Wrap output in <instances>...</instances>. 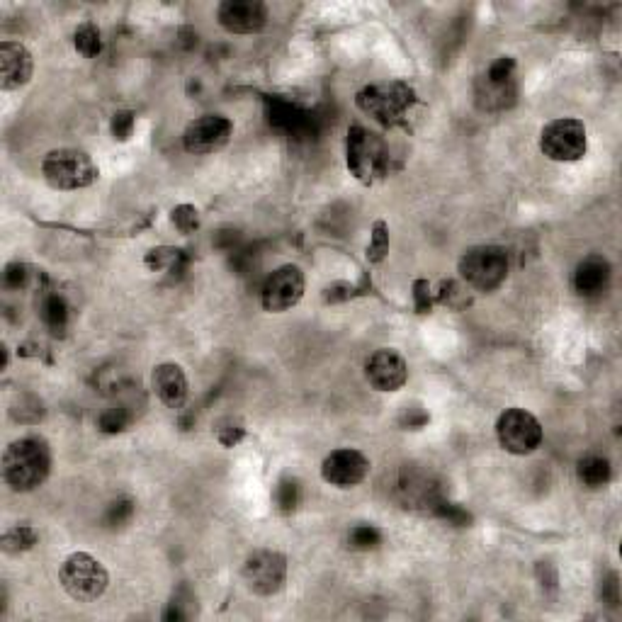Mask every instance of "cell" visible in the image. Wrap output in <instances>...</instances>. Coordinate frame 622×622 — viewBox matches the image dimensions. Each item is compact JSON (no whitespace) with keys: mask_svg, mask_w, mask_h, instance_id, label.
Listing matches in <instances>:
<instances>
[{"mask_svg":"<svg viewBox=\"0 0 622 622\" xmlns=\"http://www.w3.org/2000/svg\"><path fill=\"white\" fill-rule=\"evenodd\" d=\"M52 472V450L39 435H25L8 445L3 455V479L18 494L35 491Z\"/></svg>","mask_w":622,"mask_h":622,"instance_id":"1","label":"cell"},{"mask_svg":"<svg viewBox=\"0 0 622 622\" xmlns=\"http://www.w3.org/2000/svg\"><path fill=\"white\" fill-rule=\"evenodd\" d=\"M59 581L73 601L93 603L105 596L107 586H110V574H107L103 562L95 559L93 554L73 552L61 564Z\"/></svg>","mask_w":622,"mask_h":622,"instance_id":"2","label":"cell"},{"mask_svg":"<svg viewBox=\"0 0 622 622\" xmlns=\"http://www.w3.org/2000/svg\"><path fill=\"white\" fill-rule=\"evenodd\" d=\"M42 175L54 190H83L98 180V166L81 149H54L44 156Z\"/></svg>","mask_w":622,"mask_h":622,"instance_id":"3","label":"cell"},{"mask_svg":"<svg viewBox=\"0 0 622 622\" xmlns=\"http://www.w3.org/2000/svg\"><path fill=\"white\" fill-rule=\"evenodd\" d=\"M588 137L586 124L574 117H559L545 124L540 132V151L550 161L557 163H574L586 156Z\"/></svg>","mask_w":622,"mask_h":622,"instance_id":"4","label":"cell"},{"mask_svg":"<svg viewBox=\"0 0 622 622\" xmlns=\"http://www.w3.org/2000/svg\"><path fill=\"white\" fill-rule=\"evenodd\" d=\"M460 275L474 290H496L508 277V253L501 246L469 248L460 258Z\"/></svg>","mask_w":622,"mask_h":622,"instance_id":"5","label":"cell"},{"mask_svg":"<svg viewBox=\"0 0 622 622\" xmlns=\"http://www.w3.org/2000/svg\"><path fill=\"white\" fill-rule=\"evenodd\" d=\"M496 438L511 455H530L542 445L540 421L525 409H506L496 421Z\"/></svg>","mask_w":622,"mask_h":622,"instance_id":"6","label":"cell"},{"mask_svg":"<svg viewBox=\"0 0 622 622\" xmlns=\"http://www.w3.org/2000/svg\"><path fill=\"white\" fill-rule=\"evenodd\" d=\"M414 103V93L404 83L392 86H367L358 93V107L382 124H397Z\"/></svg>","mask_w":622,"mask_h":622,"instance_id":"7","label":"cell"},{"mask_svg":"<svg viewBox=\"0 0 622 622\" xmlns=\"http://www.w3.org/2000/svg\"><path fill=\"white\" fill-rule=\"evenodd\" d=\"M243 581L258 596H275L287 581V559L275 550H258L243 564Z\"/></svg>","mask_w":622,"mask_h":622,"instance_id":"8","label":"cell"},{"mask_svg":"<svg viewBox=\"0 0 622 622\" xmlns=\"http://www.w3.org/2000/svg\"><path fill=\"white\" fill-rule=\"evenodd\" d=\"M304 297V273L297 265H282L273 275L265 280L260 290V304L270 314H282V311L297 307Z\"/></svg>","mask_w":622,"mask_h":622,"instance_id":"9","label":"cell"},{"mask_svg":"<svg viewBox=\"0 0 622 622\" xmlns=\"http://www.w3.org/2000/svg\"><path fill=\"white\" fill-rule=\"evenodd\" d=\"M234 134V124L224 115H202L185 127L183 146L188 154L207 156L222 151Z\"/></svg>","mask_w":622,"mask_h":622,"instance_id":"10","label":"cell"},{"mask_svg":"<svg viewBox=\"0 0 622 622\" xmlns=\"http://www.w3.org/2000/svg\"><path fill=\"white\" fill-rule=\"evenodd\" d=\"M516 95V61L501 56L477 83V100L484 110H503Z\"/></svg>","mask_w":622,"mask_h":622,"instance_id":"11","label":"cell"},{"mask_svg":"<svg viewBox=\"0 0 622 622\" xmlns=\"http://www.w3.org/2000/svg\"><path fill=\"white\" fill-rule=\"evenodd\" d=\"M346 156L348 168L353 171L355 178H358L360 183H370V180L377 175V171H380L382 146L365 127L353 124V127L348 129Z\"/></svg>","mask_w":622,"mask_h":622,"instance_id":"12","label":"cell"},{"mask_svg":"<svg viewBox=\"0 0 622 622\" xmlns=\"http://www.w3.org/2000/svg\"><path fill=\"white\" fill-rule=\"evenodd\" d=\"M367 474H370V460L355 448L333 450L321 462V477H324V482L338 486V489H350V486L363 484Z\"/></svg>","mask_w":622,"mask_h":622,"instance_id":"13","label":"cell"},{"mask_svg":"<svg viewBox=\"0 0 622 622\" xmlns=\"http://www.w3.org/2000/svg\"><path fill=\"white\" fill-rule=\"evenodd\" d=\"M365 377L377 392H399L409 380V365L397 350L380 348L367 358Z\"/></svg>","mask_w":622,"mask_h":622,"instance_id":"14","label":"cell"},{"mask_svg":"<svg viewBox=\"0 0 622 622\" xmlns=\"http://www.w3.org/2000/svg\"><path fill=\"white\" fill-rule=\"evenodd\" d=\"M217 18L231 35H256L268 25V8L260 0H224Z\"/></svg>","mask_w":622,"mask_h":622,"instance_id":"15","label":"cell"},{"mask_svg":"<svg viewBox=\"0 0 622 622\" xmlns=\"http://www.w3.org/2000/svg\"><path fill=\"white\" fill-rule=\"evenodd\" d=\"M35 71V61L27 52L25 44L20 42H3L0 44V88L18 90L27 86Z\"/></svg>","mask_w":622,"mask_h":622,"instance_id":"16","label":"cell"},{"mask_svg":"<svg viewBox=\"0 0 622 622\" xmlns=\"http://www.w3.org/2000/svg\"><path fill=\"white\" fill-rule=\"evenodd\" d=\"M151 387L156 397L168 406V409H183L188 401V377L178 363H161L151 375Z\"/></svg>","mask_w":622,"mask_h":622,"instance_id":"17","label":"cell"},{"mask_svg":"<svg viewBox=\"0 0 622 622\" xmlns=\"http://www.w3.org/2000/svg\"><path fill=\"white\" fill-rule=\"evenodd\" d=\"M610 263L603 256H588L576 265L574 290L581 297H598L608 290Z\"/></svg>","mask_w":622,"mask_h":622,"instance_id":"18","label":"cell"},{"mask_svg":"<svg viewBox=\"0 0 622 622\" xmlns=\"http://www.w3.org/2000/svg\"><path fill=\"white\" fill-rule=\"evenodd\" d=\"M576 477L579 482L588 486V489H601L610 482L613 477V467H610L608 457L603 455H586L584 460H579L576 465Z\"/></svg>","mask_w":622,"mask_h":622,"instance_id":"19","label":"cell"},{"mask_svg":"<svg viewBox=\"0 0 622 622\" xmlns=\"http://www.w3.org/2000/svg\"><path fill=\"white\" fill-rule=\"evenodd\" d=\"M39 311H42V321L47 324V329H52L54 333L64 331L71 319V307L61 294H49V297H44Z\"/></svg>","mask_w":622,"mask_h":622,"instance_id":"20","label":"cell"},{"mask_svg":"<svg viewBox=\"0 0 622 622\" xmlns=\"http://www.w3.org/2000/svg\"><path fill=\"white\" fill-rule=\"evenodd\" d=\"M39 535L32 525H13L3 533V550L8 554L30 552L37 545Z\"/></svg>","mask_w":622,"mask_h":622,"instance_id":"21","label":"cell"},{"mask_svg":"<svg viewBox=\"0 0 622 622\" xmlns=\"http://www.w3.org/2000/svg\"><path fill=\"white\" fill-rule=\"evenodd\" d=\"M73 47H76L78 54L93 59V56L103 52V35H100V30L93 25V22H86V25L78 27L76 35H73Z\"/></svg>","mask_w":622,"mask_h":622,"instance_id":"22","label":"cell"},{"mask_svg":"<svg viewBox=\"0 0 622 622\" xmlns=\"http://www.w3.org/2000/svg\"><path fill=\"white\" fill-rule=\"evenodd\" d=\"M299 503H302V486H299L297 479H290V477L282 479V482L275 486L277 511L285 513V516H290V513L297 511Z\"/></svg>","mask_w":622,"mask_h":622,"instance_id":"23","label":"cell"},{"mask_svg":"<svg viewBox=\"0 0 622 622\" xmlns=\"http://www.w3.org/2000/svg\"><path fill=\"white\" fill-rule=\"evenodd\" d=\"M134 511H137V503H134L132 499H127V496H124V499L112 501L110 506L105 508V516H103L105 528H110V530L124 528V525L134 518Z\"/></svg>","mask_w":622,"mask_h":622,"instance_id":"24","label":"cell"},{"mask_svg":"<svg viewBox=\"0 0 622 622\" xmlns=\"http://www.w3.org/2000/svg\"><path fill=\"white\" fill-rule=\"evenodd\" d=\"M348 545L350 550L358 552L377 550V547L382 545V533L375 528V525H355V528L348 533Z\"/></svg>","mask_w":622,"mask_h":622,"instance_id":"25","label":"cell"},{"mask_svg":"<svg viewBox=\"0 0 622 622\" xmlns=\"http://www.w3.org/2000/svg\"><path fill=\"white\" fill-rule=\"evenodd\" d=\"M129 423H132V416L124 406H112V409H105L98 418V428L107 435H117L122 431H127Z\"/></svg>","mask_w":622,"mask_h":622,"instance_id":"26","label":"cell"},{"mask_svg":"<svg viewBox=\"0 0 622 622\" xmlns=\"http://www.w3.org/2000/svg\"><path fill=\"white\" fill-rule=\"evenodd\" d=\"M389 253V229L384 222H375L372 226V236H370V246H367V260L372 265L382 263Z\"/></svg>","mask_w":622,"mask_h":622,"instance_id":"27","label":"cell"},{"mask_svg":"<svg viewBox=\"0 0 622 622\" xmlns=\"http://www.w3.org/2000/svg\"><path fill=\"white\" fill-rule=\"evenodd\" d=\"M217 440L224 445V448H236L243 438H246V428L241 426L239 421L234 418H224V421L217 423Z\"/></svg>","mask_w":622,"mask_h":622,"instance_id":"28","label":"cell"},{"mask_svg":"<svg viewBox=\"0 0 622 622\" xmlns=\"http://www.w3.org/2000/svg\"><path fill=\"white\" fill-rule=\"evenodd\" d=\"M433 511H435V516L443 518L448 525H455V528H467V525L472 523V516H469L465 508L457 506V503L440 501Z\"/></svg>","mask_w":622,"mask_h":622,"instance_id":"29","label":"cell"},{"mask_svg":"<svg viewBox=\"0 0 622 622\" xmlns=\"http://www.w3.org/2000/svg\"><path fill=\"white\" fill-rule=\"evenodd\" d=\"M171 222L183 234H192V231L200 229V212L192 205H178L171 212Z\"/></svg>","mask_w":622,"mask_h":622,"instance_id":"30","label":"cell"},{"mask_svg":"<svg viewBox=\"0 0 622 622\" xmlns=\"http://www.w3.org/2000/svg\"><path fill=\"white\" fill-rule=\"evenodd\" d=\"M134 127H137V115L132 110H120L112 115L110 122V132L117 141H127L134 134Z\"/></svg>","mask_w":622,"mask_h":622,"instance_id":"31","label":"cell"},{"mask_svg":"<svg viewBox=\"0 0 622 622\" xmlns=\"http://www.w3.org/2000/svg\"><path fill=\"white\" fill-rule=\"evenodd\" d=\"M178 256L180 251H173V248H154V251H149V256H146V265H149L151 270L175 268Z\"/></svg>","mask_w":622,"mask_h":622,"instance_id":"32","label":"cell"},{"mask_svg":"<svg viewBox=\"0 0 622 622\" xmlns=\"http://www.w3.org/2000/svg\"><path fill=\"white\" fill-rule=\"evenodd\" d=\"M30 280V273H27V265L25 263H10L3 273V282L8 290H20V287L27 285Z\"/></svg>","mask_w":622,"mask_h":622,"instance_id":"33","label":"cell"},{"mask_svg":"<svg viewBox=\"0 0 622 622\" xmlns=\"http://www.w3.org/2000/svg\"><path fill=\"white\" fill-rule=\"evenodd\" d=\"M426 423H428V414L421 409H409L404 414V418H401V426H406V428H421V426H426Z\"/></svg>","mask_w":622,"mask_h":622,"instance_id":"34","label":"cell"},{"mask_svg":"<svg viewBox=\"0 0 622 622\" xmlns=\"http://www.w3.org/2000/svg\"><path fill=\"white\" fill-rule=\"evenodd\" d=\"M428 282H416V307L421 311H428V307H431V302H428Z\"/></svg>","mask_w":622,"mask_h":622,"instance_id":"35","label":"cell"}]
</instances>
